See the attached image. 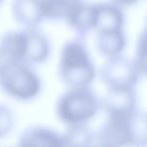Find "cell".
Masks as SVG:
<instances>
[{
	"mask_svg": "<svg viewBox=\"0 0 147 147\" xmlns=\"http://www.w3.org/2000/svg\"><path fill=\"white\" fill-rule=\"evenodd\" d=\"M96 67L82 37L63 45L59 55V75L69 88L89 87L96 78Z\"/></svg>",
	"mask_w": 147,
	"mask_h": 147,
	"instance_id": "6da1fadb",
	"label": "cell"
},
{
	"mask_svg": "<svg viewBox=\"0 0 147 147\" xmlns=\"http://www.w3.org/2000/svg\"><path fill=\"white\" fill-rule=\"evenodd\" d=\"M100 109V100L89 87L69 88L59 97L55 106L59 119L67 126L87 125Z\"/></svg>",
	"mask_w": 147,
	"mask_h": 147,
	"instance_id": "7a4b0ae2",
	"label": "cell"
},
{
	"mask_svg": "<svg viewBox=\"0 0 147 147\" xmlns=\"http://www.w3.org/2000/svg\"><path fill=\"white\" fill-rule=\"evenodd\" d=\"M0 89L12 99L29 101L39 94L41 82L28 63L2 61L0 65Z\"/></svg>",
	"mask_w": 147,
	"mask_h": 147,
	"instance_id": "3957f363",
	"label": "cell"
},
{
	"mask_svg": "<svg viewBox=\"0 0 147 147\" xmlns=\"http://www.w3.org/2000/svg\"><path fill=\"white\" fill-rule=\"evenodd\" d=\"M99 76L107 89H136L142 75L135 59L121 55L106 59Z\"/></svg>",
	"mask_w": 147,
	"mask_h": 147,
	"instance_id": "277c9868",
	"label": "cell"
},
{
	"mask_svg": "<svg viewBox=\"0 0 147 147\" xmlns=\"http://www.w3.org/2000/svg\"><path fill=\"white\" fill-rule=\"evenodd\" d=\"M128 113L107 114V120L96 135L97 143L101 146L130 145Z\"/></svg>",
	"mask_w": 147,
	"mask_h": 147,
	"instance_id": "5b68a950",
	"label": "cell"
},
{
	"mask_svg": "<svg viewBox=\"0 0 147 147\" xmlns=\"http://www.w3.org/2000/svg\"><path fill=\"white\" fill-rule=\"evenodd\" d=\"M100 102L107 114L132 112L137 109L136 89H107Z\"/></svg>",
	"mask_w": 147,
	"mask_h": 147,
	"instance_id": "8992f818",
	"label": "cell"
},
{
	"mask_svg": "<svg viewBox=\"0 0 147 147\" xmlns=\"http://www.w3.org/2000/svg\"><path fill=\"white\" fill-rule=\"evenodd\" d=\"M124 25L125 15L122 7L113 2L96 3L95 31L97 33L124 30Z\"/></svg>",
	"mask_w": 147,
	"mask_h": 147,
	"instance_id": "52a82bcc",
	"label": "cell"
},
{
	"mask_svg": "<svg viewBox=\"0 0 147 147\" xmlns=\"http://www.w3.org/2000/svg\"><path fill=\"white\" fill-rule=\"evenodd\" d=\"M11 11L14 20L24 28L36 27L45 18L42 0H13Z\"/></svg>",
	"mask_w": 147,
	"mask_h": 147,
	"instance_id": "ba28073f",
	"label": "cell"
},
{
	"mask_svg": "<svg viewBox=\"0 0 147 147\" xmlns=\"http://www.w3.org/2000/svg\"><path fill=\"white\" fill-rule=\"evenodd\" d=\"M26 37L25 63H41L47 59L51 53V45L47 37L36 27L23 28Z\"/></svg>",
	"mask_w": 147,
	"mask_h": 147,
	"instance_id": "9c48e42d",
	"label": "cell"
},
{
	"mask_svg": "<svg viewBox=\"0 0 147 147\" xmlns=\"http://www.w3.org/2000/svg\"><path fill=\"white\" fill-rule=\"evenodd\" d=\"M24 29L19 31H8L0 38V57L2 61H22L25 57Z\"/></svg>",
	"mask_w": 147,
	"mask_h": 147,
	"instance_id": "30bf717a",
	"label": "cell"
},
{
	"mask_svg": "<svg viewBox=\"0 0 147 147\" xmlns=\"http://www.w3.org/2000/svg\"><path fill=\"white\" fill-rule=\"evenodd\" d=\"M65 21L81 37L87 35L91 31H95L96 3H87L82 1Z\"/></svg>",
	"mask_w": 147,
	"mask_h": 147,
	"instance_id": "8fae6325",
	"label": "cell"
},
{
	"mask_svg": "<svg viewBox=\"0 0 147 147\" xmlns=\"http://www.w3.org/2000/svg\"><path fill=\"white\" fill-rule=\"evenodd\" d=\"M19 146H63L61 135L45 127H30L19 137Z\"/></svg>",
	"mask_w": 147,
	"mask_h": 147,
	"instance_id": "7c38bea8",
	"label": "cell"
},
{
	"mask_svg": "<svg viewBox=\"0 0 147 147\" xmlns=\"http://www.w3.org/2000/svg\"><path fill=\"white\" fill-rule=\"evenodd\" d=\"M96 47L99 53L106 59L123 55L127 47V38L124 30L98 32Z\"/></svg>",
	"mask_w": 147,
	"mask_h": 147,
	"instance_id": "4fadbf2b",
	"label": "cell"
},
{
	"mask_svg": "<svg viewBox=\"0 0 147 147\" xmlns=\"http://www.w3.org/2000/svg\"><path fill=\"white\" fill-rule=\"evenodd\" d=\"M129 136L130 145L147 146V112L136 109L130 113Z\"/></svg>",
	"mask_w": 147,
	"mask_h": 147,
	"instance_id": "5bb4252c",
	"label": "cell"
},
{
	"mask_svg": "<svg viewBox=\"0 0 147 147\" xmlns=\"http://www.w3.org/2000/svg\"><path fill=\"white\" fill-rule=\"evenodd\" d=\"M82 3V0H42L45 18L67 20Z\"/></svg>",
	"mask_w": 147,
	"mask_h": 147,
	"instance_id": "9a60e30c",
	"label": "cell"
},
{
	"mask_svg": "<svg viewBox=\"0 0 147 147\" xmlns=\"http://www.w3.org/2000/svg\"><path fill=\"white\" fill-rule=\"evenodd\" d=\"M63 146H89L96 140V136L87 125H73L61 135Z\"/></svg>",
	"mask_w": 147,
	"mask_h": 147,
	"instance_id": "2e32d148",
	"label": "cell"
},
{
	"mask_svg": "<svg viewBox=\"0 0 147 147\" xmlns=\"http://www.w3.org/2000/svg\"><path fill=\"white\" fill-rule=\"evenodd\" d=\"M14 124L13 113L8 106L0 104V138L6 136Z\"/></svg>",
	"mask_w": 147,
	"mask_h": 147,
	"instance_id": "e0dca14e",
	"label": "cell"
},
{
	"mask_svg": "<svg viewBox=\"0 0 147 147\" xmlns=\"http://www.w3.org/2000/svg\"><path fill=\"white\" fill-rule=\"evenodd\" d=\"M135 61L138 65L139 69L141 71V75H144L147 77V55L143 57H135Z\"/></svg>",
	"mask_w": 147,
	"mask_h": 147,
	"instance_id": "ac0fdd59",
	"label": "cell"
},
{
	"mask_svg": "<svg viewBox=\"0 0 147 147\" xmlns=\"http://www.w3.org/2000/svg\"><path fill=\"white\" fill-rule=\"evenodd\" d=\"M111 2L115 3L116 5L122 7V8H127V7L136 5L139 2V0H111Z\"/></svg>",
	"mask_w": 147,
	"mask_h": 147,
	"instance_id": "d6986e66",
	"label": "cell"
},
{
	"mask_svg": "<svg viewBox=\"0 0 147 147\" xmlns=\"http://www.w3.org/2000/svg\"><path fill=\"white\" fill-rule=\"evenodd\" d=\"M1 63H2V61H1V57H0V65H1Z\"/></svg>",
	"mask_w": 147,
	"mask_h": 147,
	"instance_id": "ffe728a7",
	"label": "cell"
},
{
	"mask_svg": "<svg viewBox=\"0 0 147 147\" xmlns=\"http://www.w3.org/2000/svg\"><path fill=\"white\" fill-rule=\"evenodd\" d=\"M0 2H1V0H0Z\"/></svg>",
	"mask_w": 147,
	"mask_h": 147,
	"instance_id": "44dd1931",
	"label": "cell"
}]
</instances>
